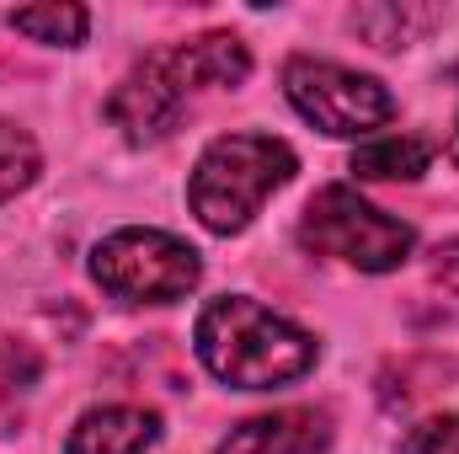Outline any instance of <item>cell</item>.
I'll list each match as a JSON object with an SVG mask.
<instances>
[{"label":"cell","mask_w":459,"mask_h":454,"mask_svg":"<svg viewBox=\"0 0 459 454\" xmlns=\"http://www.w3.org/2000/svg\"><path fill=\"white\" fill-rule=\"evenodd\" d=\"M193 342H198L204 369L235 390H278V385H294L299 374H310V363H316L310 332L289 327L283 316H273L267 305H256L246 294L209 300L193 327Z\"/></svg>","instance_id":"cell-1"},{"label":"cell","mask_w":459,"mask_h":454,"mask_svg":"<svg viewBox=\"0 0 459 454\" xmlns=\"http://www.w3.org/2000/svg\"><path fill=\"white\" fill-rule=\"evenodd\" d=\"M294 171H299V161L283 139H273V134H220L193 166L187 204H193L204 230L240 235L251 225V214L267 204V193H278Z\"/></svg>","instance_id":"cell-2"},{"label":"cell","mask_w":459,"mask_h":454,"mask_svg":"<svg viewBox=\"0 0 459 454\" xmlns=\"http://www.w3.org/2000/svg\"><path fill=\"white\" fill-rule=\"evenodd\" d=\"M299 246L316 251V257H337L352 262L363 273H390L411 257L417 246V230L406 220H390L385 209L363 204L352 188H321L305 214H299Z\"/></svg>","instance_id":"cell-3"},{"label":"cell","mask_w":459,"mask_h":454,"mask_svg":"<svg viewBox=\"0 0 459 454\" xmlns=\"http://www.w3.org/2000/svg\"><path fill=\"white\" fill-rule=\"evenodd\" d=\"M91 278L128 305H171L198 289L204 262L166 230H113L91 251Z\"/></svg>","instance_id":"cell-4"},{"label":"cell","mask_w":459,"mask_h":454,"mask_svg":"<svg viewBox=\"0 0 459 454\" xmlns=\"http://www.w3.org/2000/svg\"><path fill=\"white\" fill-rule=\"evenodd\" d=\"M283 92H289L294 113L305 123H316L321 134H337V139H358V134H368V128L395 118V97L374 75L342 70L332 59H305V54L289 59Z\"/></svg>","instance_id":"cell-5"},{"label":"cell","mask_w":459,"mask_h":454,"mask_svg":"<svg viewBox=\"0 0 459 454\" xmlns=\"http://www.w3.org/2000/svg\"><path fill=\"white\" fill-rule=\"evenodd\" d=\"M187 113V86L177 81L166 54H150L113 97H108V118L123 128L128 144H155L166 139Z\"/></svg>","instance_id":"cell-6"},{"label":"cell","mask_w":459,"mask_h":454,"mask_svg":"<svg viewBox=\"0 0 459 454\" xmlns=\"http://www.w3.org/2000/svg\"><path fill=\"white\" fill-rule=\"evenodd\" d=\"M332 450V417L316 406H283L267 417H246L230 428L220 454H326Z\"/></svg>","instance_id":"cell-7"},{"label":"cell","mask_w":459,"mask_h":454,"mask_svg":"<svg viewBox=\"0 0 459 454\" xmlns=\"http://www.w3.org/2000/svg\"><path fill=\"white\" fill-rule=\"evenodd\" d=\"M160 439V417L144 406H97L75 423L65 454H144Z\"/></svg>","instance_id":"cell-8"},{"label":"cell","mask_w":459,"mask_h":454,"mask_svg":"<svg viewBox=\"0 0 459 454\" xmlns=\"http://www.w3.org/2000/svg\"><path fill=\"white\" fill-rule=\"evenodd\" d=\"M166 59H171V70H177V81L187 92H198V86H240L251 75V54L230 32H204L193 43H177V48H166Z\"/></svg>","instance_id":"cell-9"},{"label":"cell","mask_w":459,"mask_h":454,"mask_svg":"<svg viewBox=\"0 0 459 454\" xmlns=\"http://www.w3.org/2000/svg\"><path fill=\"white\" fill-rule=\"evenodd\" d=\"M433 166V144L417 134H385L352 150V171L368 182H417Z\"/></svg>","instance_id":"cell-10"},{"label":"cell","mask_w":459,"mask_h":454,"mask_svg":"<svg viewBox=\"0 0 459 454\" xmlns=\"http://www.w3.org/2000/svg\"><path fill=\"white\" fill-rule=\"evenodd\" d=\"M5 22H11L22 38L54 43V48H75V43L86 38V27H91L86 5H22V11H11Z\"/></svg>","instance_id":"cell-11"},{"label":"cell","mask_w":459,"mask_h":454,"mask_svg":"<svg viewBox=\"0 0 459 454\" xmlns=\"http://www.w3.org/2000/svg\"><path fill=\"white\" fill-rule=\"evenodd\" d=\"M38 171H43L38 139H32L27 128H16V123L0 118V204L16 198V193H27V188L38 182Z\"/></svg>","instance_id":"cell-12"},{"label":"cell","mask_w":459,"mask_h":454,"mask_svg":"<svg viewBox=\"0 0 459 454\" xmlns=\"http://www.w3.org/2000/svg\"><path fill=\"white\" fill-rule=\"evenodd\" d=\"M352 27L374 48H401L411 32L433 27V11H417V5H363V11H352Z\"/></svg>","instance_id":"cell-13"},{"label":"cell","mask_w":459,"mask_h":454,"mask_svg":"<svg viewBox=\"0 0 459 454\" xmlns=\"http://www.w3.org/2000/svg\"><path fill=\"white\" fill-rule=\"evenodd\" d=\"M401 454H459V412H444V417L417 423V428L401 439Z\"/></svg>","instance_id":"cell-14"},{"label":"cell","mask_w":459,"mask_h":454,"mask_svg":"<svg viewBox=\"0 0 459 454\" xmlns=\"http://www.w3.org/2000/svg\"><path fill=\"white\" fill-rule=\"evenodd\" d=\"M433 284H444V289L459 300V240H449V246L433 251Z\"/></svg>","instance_id":"cell-15"},{"label":"cell","mask_w":459,"mask_h":454,"mask_svg":"<svg viewBox=\"0 0 459 454\" xmlns=\"http://www.w3.org/2000/svg\"><path fill=\"white\" fill-rule=\"evenodd\" d=\"M449 161H455V166H459V128H455V134H449Z\"/></svg>","instance_id":"cell-16"}]
</instances>
